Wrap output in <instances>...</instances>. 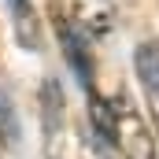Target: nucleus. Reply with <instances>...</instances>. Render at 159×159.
I'll list each match as a JSON object with an SVG mask.
<instances>
[{"label":"nucleus","mask_w":159,"mask_h":159,"mask_svg":"<svg viewBox=\"0 0 159 159\" xmlns=\"http://www.w3.org/2000/svg\"><path fill=\"white\" fill-rule=\"evenodd\" d=\"M89 107H93V141L107 144L122 159H156V141L126 96L100 100L96 93H89Z\"/></svg>","instance_id":"obj_1"},{"label":"nucleus","mask_w":159,"mask_h":159,"mask_svg":"<svg viewBox=\"0 0 159 159\" xmlns=\"http://www.w3.org/2000/svg\"><path fill=\"white\" fill-rule=\"evenodd\" d=\"M56 34H59V44L67 52V63L74 67V74L81 78L85 93H93V59H89V48H85V34H81L78 19H63L56 11Z\"/></svg>","instance_id":"obj_2"},{"label":"nucleus","mask_w":159,"mask_h":159,"mask_svg":"<svg viewBox=\"0 0 159 159\" xmlns=\"http://www.w3.org/2000/svg\"><path fill=\"white\" fill-rule=\"evenodd\" d=\"M133 70L141 81V93H144V104L152 111V122L159 129V41H144L137 44L133 52Z\"/></svg>","instance_id":"obj_3"},{"label":"nucleus","mask_w":159,"mask_h":159,"mask_svg":"<svg viewBox=\"0 0 159 159\" xmlns=\"http://www.w3.org/2000/svg\"><path fill=\"white\" fill-rule=\"evenodd\" d=\"M4 4H7V15H11V34H15V41L26 52H37L41 37H44V22H41L34 0H4Z\"/></svg>","instance_id":"obj_4"},{"label":"nucleus","mask_w":159,"mask_h":159,"mask_svg":"<svg viewBox=\"0 0 159 159\" xmlns=\"http://www.w3.org/2000/svg\"><path fill=\"white\" fill-rule=\"evenodd\" d=\"M11 144H19V115L11 96L0 89V148H11Z\"/></svg>","instance_id":"obj_5"},{"label":"nucleus","mask_w":159,"mask_h":159,"mask_svg":"<svg viewBox=\"0 0 159 159\" xmlns=\"http://www.w3.org/2000/svg\"><path fill=\"white\" fill-rule=\"evenodd\" d=\"M78 159H107V156H104V144H96V141H81V144H78Z\"/></svg>","instance_id":"obj_6"}]
</instances>
